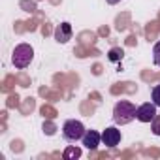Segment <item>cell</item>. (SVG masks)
<instances>
[{"mask_svg":"<svg viewBox=\"0 0 160 160\" xmlns=\"http://www.w3.org/2000/svg\"><path fill=\"white\" fill-rule=\"evenodd\" d=\"M62 156L68 160V158H79V156H81V149H79V147H75V145H70L64 152H62Z\"/></svg>","mask_w":160,"mask_h":160,"instance_id":"ba28073f","label":"cell"},{"mask_svg":"<svg viewBox=\"0 0 160 160\" xmlns=\"http://www.w3.org/2000/svg\"><path fill=\"white\" fill-rule=\"evenodd\" d=\"M156 115H158V113H156L154 102H145V104L138 106V109H136V119H138L139 122H152V119H154Z\"/></svg>","mask_w":160,"mask_h":160,"instance_id":"277c9868","label":"cell"},{"mask_svg":"<svg viewBox=\"0 0 160 160\" xmlns=\"http://www.w3.org/2000/svg\"><path fill=\"white\" fill-rule=\"evenodd\" d=\"M81 143H83L89 151H96V149H98V145L102 143V134H100V132H96V130H87V132H85V136L81 138Z\"/></svg>","mask_w":160,"mask_h":160,"instance_id":"8992f818","label":"cell"},{"mask_svg":"<svg viewBox=\"0 0 160 160\" xmlns=\"http://www.w3.org/2000/svg\"><path fill=\"white\" fill-rule=\"evenodd\" d=\"M136 109H138V108H136L132 102H128V100L117 102L115 108H113V121H115V124L124 126V124L132 122V121L136 119Z\"/></svg>","mask_w":160,"mask_h":160,"instance_id":"6da1fadb","label":"cell"},{"mask_svg":"<svg viewBox=\"0 0 160 160\" xmlns=\"http://www.w3.org/2000/svg\"><path fill=\"white\" fill-rule=\"evenodd\" d=\"M32 58H34V49H32V45H28V43H19V45H15V49H13V53H12V64H13L17 70H23V68L30 66Z\"/></svg>","mask_w":160,"mask_h":160,"instance_id":"7a4b0ae2","label":"cell"},{"mask_svg":"<svg viewBox=\"0 0 160 160\" xmlns=\"http://www.w3.org/2000/svg\"><path fill=\"white\" fill-rule=\"evenodd\" d=\"M122 55H124V53H122V49L115 47V49H111V51H109V60H111V62H117V60H121V58H122Z\"/></svg>","mask_w":160,"mask_h":160,"instance_id":"8fae6325","label":"cell"},{"mask_svg":"<svg viewBox=\"0 0 160 160\" xmlns=\"http://www.w3.org/2000/svg\"><path fill=\"white\" fill-rule=\"evenodd\" d=\"M55 40L58 43H66L72 40V25L70 23H60L55 30Z\"/></svg>","mask_w":160,"mask_h":160,"instance_id":"52a82bcc","label":"cell"},{"mask_svg":"<svg viewBox=\"0 0 160 160\" xmlns=\"http://www.w3.org/2000/svg\"><path fill=\"white\" fill-rule=\"evenodd\" d=\"M121 130L117 128V126H108L104 132H102V143L106 145V147H109V149H113V147H117L119 143H121Z\"/></svg>","mask_w":160,"mask_h":160,"instance_id":"5b68a950","label":"cell"},{"mask_svg":"<svg viewBox=\"0 0 160 160\" xmlns=\"http://www.w3.org/2000/svg\"><path fill=\"white\" fill-rule=\"evenodd\" d=\"M151 130H152L154 136H160V115H156V117L152 119V122H151Z\"/></svg>","mask_w":160,"mask_h":160,"instance_id":"7c38bea8","label":"cell"},{"mask_svg":"<svg viewBox=\"0 0 160 160\" xmlns=\"http://www.w3.org/2000/svg\"><path fill=\"white\" fill-rule=\"evenodd\" d=\"M152 62H154V66H158L160 68V40L154 43V47H152Z\"/></svg>","mask_w":160,"mask_h":160,"instance_id":"30bf717a","label":"cell"},{"mask_svg":"<svg viewBox=\"0 0 160 160\" xmlns=\"http://www.w3.org/2000/svg\"><path fill=\"white\" fill-rule=\"evenodd\" d=\"M85 126L81 121H75V119H68L64 124H62V138L68 141V143H75L79 141L83 136H85Z\"/></svg>","mask_w":160,"mask_h":160,"instance_id":"3957f363","label":"cell"},{"mask_svg":"<svg viewBox=\"0 0 160 160\" xmlns=\"http://www.w3.org/2000/svg\"><path fill=\"white\" fill-rule=\"evenodd\" d=\"M106 2H108V4H111V6H113V4H119V2H121V0H106Z\"/></svg>","mask_w":160,"mask_h":160,"instance_id":"4fadbf2b","label":"cell"},{"mask_svg":"<svg viewBox=\"0 0 160 160\" xmlns=\"http://www.w3.org/2000/svg\"><path fill=\"white\" fill-rule=\"evenodd\" d=\"M151 98H152L154 106H156V108H160V83L152 87V91H151Z\"/></svg>","mask_w":160,"mask_h":160,"instance_id":"9c48e42d","label":"cell"}]
</instances>
